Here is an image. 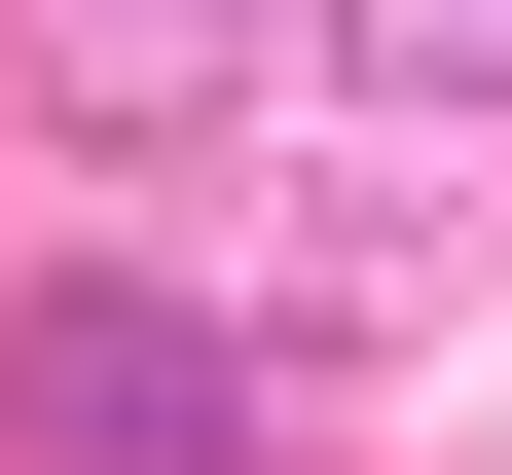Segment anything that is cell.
Segmentation results:
<instances>
[{"instance_id": "6da1fadb", "label": "cell", "mask_w": 512, "mask_h": 475, "mask_svg": "<svg viewBox=\"0 0 512 475\" xmlns=\"http://www.w3.org/2000/svg\"><path fill=\"white\" fill-rule=\"evenodd\" d=\"M293 439V329L183 293V256H37L0 293V475H256Z\"/></svg>"}, {"instance_id": "7a4b0ae2", "label": "cell", "mask_w": 512, "mask_h": 475, "mask_svg": "<svg viewBox=\"0 0 512 475\" xmlns=\"http://www.w3.org/2000/svg\"><path fill=\"white\" fill-rule=\"evenodd\" d=\"M256 74H293V0H0V110L37 147H220Z\"/></svg>"}, {"instance_id": "3957f363", "label": "cell", "mask_w": 512, "mask_h": 475, "mask_svg": "<svg viewBox=\"0 0 512 475\" xmlns=\"http://www.w3.org/2000/svg\"><path fill=\"white\" fill-rule=\"evenodd\" d=\"M293 74H366V110H512V0H293Z\"/></svg>"}]
</instances>
